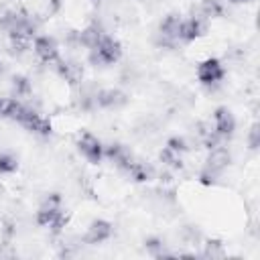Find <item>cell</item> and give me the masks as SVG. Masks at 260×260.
<instances>
[{"mask_svg":"<svg viewBox=\"0 0 260 260\" xmlns=\"http://www.w3.org/2000/svg\"><path fill=\"white\" fill-rule=\"evenodd\" d=\"M77 148H79V152H81L89 162H93V165H98V162L102 160V156H104V146H102V142H100L93 134H89V132H83V134H81V138L77 140Z\"/></svg>","mask_w":260,"mask_h":260,"instance_id":"obj_3","label":"cell"},{"mask_svg":"<svg viewBox=\"0 0 260 260\" xmlns=\"http://www.w3.org/2000/svg\"><path fill=\"white\" fill-rule=\"evenodd\" d=\"M167 146H169V148H173V150H177V152H181V150H185V142H183L181 138H171Z\"/></svg>","mask_w":260,"mask_h":260,"instance_id":"obj_22","label":"cell"},{"mask_svg":"<svg viewBox=\"0 0 260 260\" xmlns=\"http://www.w3.org/2000/svg\"><path fill=\"white\" fill-rule=\"evenodd\" d=\"M221 12H223V8H221V4H219L217 0H203V2H201V14H203L205 18L221 16Z\"/></svg>","mask_w":260,"mask_h":260,"instance_id":"obj_16","label":"cell"},{"mask_svg":"<svg viewBox=\"0 0 260 260\" xmlns=\"http://www.w3.org/2000/svg\"><path fill=\"white\" fill-rule=\"evenodd\" d=\"M61 215V209H59V195L53 193L43 205L41 209L37 211V223L39 225H45V228H51V223Z\"/></svg>","mask_w":260,"mask_h":260,"instance_id":"obj_6","label":"cell"},{"mask_svg":"<svg viewBox=\"0 0 260 260\" xmlns=\"http://www.w3.org/2000/svg\"><path fill=\"white\" fill-rule=\"evenodd\" d=\"M110 236H112V223L106 219H95L89 223V228L83 236V242L85 244H100V242H106Z\"/></svg>","mask_w":260,"mask_h":260,"instance_id":"obj_8","label":"cell"},{"mask_svg":"<svg viewBox=\"0 0 260 260\" xmlns=\"http://www.w3.org/2000/svg\"><path fill=\"white\" fill-rule=\"evenodd\" d=\"M104 37V32H102V28L98 26V24H89L87 28H83L81 32H79V43L81 45H85L87 49H93L98 43H100V39Z\"/></svg>","mask_w":260,"mask_h":260,"instance_id":"obj_13","label":"cell"},{"mask_svg":"<svg viewBox=\"0 0 260 260\" xmlns=\"http://www.w3.org/2000/svg\"><path fill=\"white\" fill-rule=\"evenodd\" d=\"M248 142H250V148H258V144H260V130H258V124H254V126L250 128V138H248Z\"/></svg>","mask_w":260,"mask_h":260,"instance_id":"obj_21","label":"cell"},{"mask_svg":"<svg viewBox=\"0 0 260 260\" xmlns=\"http://www.w3.org/2000/svg\"><path fill=\"white\" fill-rule=\"evenodd\" d=\"M124 102H126V95L118 89H102L95 95V104L102 108H116V106H122Z\"/></svg>","mask_w":260,"mask_h":260,"instance_id":"obj_12","label":"cell"},{"mask_svg":"<svg viewBox=\"0 0 260 260\" xmlns=\"http://www.w3.org/2000/svg\"><path fill=\"white\" fill-rule=\"evenodd\" d=\"M120 55H122L120 43H118L116 39L108 37V35H104V37L100 39V43H98L93 49H89V61H91L93 65H110V63L118 61Z\"/></svg>","mask_w":260,"mask_h":260,"instance_id":"obj_1","label":"cell"},{"mask_svg":"<svg viewBox=\"0 0 260 260\" xmlns=\"http://www.w3.org/2000/svg\"><path fill=\"white\" fill-rule=\"evenodd\" d=\"M2 102H4V100H0V112H2Z\"/></svg>","mask_w":260,"mask_h":260,"instance_id":"obj_24","label":"cell"},{"mask_svg":"<svg viewBox=\"0 0 260 260\" xmlns=\"http://www.w3.org/2000/svg\"><path fill=\"white\" fill-rule=\"evenodd\" d=\"M24 128H28L30 132H37V134H51V122L45 120L43 116H39L37 112H28L26 118L20 122Z\"/></svg>","mask_w":260,"mask_h":260,"instance_id":"obj_11","label":"cell"},{"mask_svg":"<svg viewBox=\"0 0 260 260\" xmlns=\"http://www.w3.org/2000/svg\"><path fill=\"white\" fill-rule=\"evenodd\" d=\"M32 49L39 55V59L45 61V63H57L59 61L57 43L53 39H49V37H37L35 43H32Z\"/></svg>","mask_w":260,"mask_h":260,"instance_id":"obj_7","label":"cell"},{"mask_svg":"<svg viewBox=\"0 0 260 260\" xmlns=\"http://www.w3.org/2000/svg\"><path fill=\"white\" fill-rule=\"evenodd\" d=\"M16 167H18V162H16L14 156H10V154H0V175H2V173H12V171H16Z\"/></svg>","mask_w":260,"mask_h":260,"instance_id":"obj_18","label":"cell"},{"mask_svg":"<svg viewBox=\"0 0 260 260\" xmlns=\"http://www.w3.org/2000/svg\"><path fill=\"white\" fill-rule=\"evenodd\" d=\"M126 171L130 173V177L134 179V181H148V177H150V171L142 165V162H130L128 167H126Z\"/></svg>","mask_w":260,"mask_h":260,"instance_id":"obj_15","label":"cell"},{"mask_svg":"<svg viewBox=\"0 0 260 260\" xmlns=\"http://www.w3.org/2000/svg\"><path fill=\"white\" fill-rule=\"evenodd\" d=\"M181 24H183V18H181L179 14H167V18L160 22V28H158L160 45L173 47V45H175V41H179Z\"/></svg>","mask_w":260,"mask_h":260,"instance_id":"obj_4","label":"cell"},{"mask_svg":"<svg viewBox=\"0 0 260 260\" xmlns=\"http://www.w3.org/2000/svg\"><path fill=\"white\" fill-rule=\"evenodd\" d=\"M230 2H234V4H242V2H248V0H230Z\"/></svg>","mask_w":260,"mask_h":260,"instance_id":"obj_23","label":"cell"},{"mask_svg":"<svg viewBox=\"0 0 260 260\" xmlns=\"http://www.w3.org/2000/svg\"><path fill=\"white\" fill-rule=\"evenodd\" d=\"M104 152H106L116 165H120V167H124V169L132 162V156L128 154V150H126L122 144H112V146H108Z\"/></svg>","mask_w":260,"mask_h":260,"instance_id":"obj_14","label":"cell"},{"mask_svg":"<svg viewBox=\"0 0 260 260\" xmlns=\"http://www.w3.org/2000/svg\"><path fill=\"white\" fill-rule=\"evenodd\" d=\"M213 130L219 134V136H232L234 130H236V120H234V114L228 110V108H217L215 114H213Z\"/></svg>","mask_w":260,"mask_h":260,"instance_id":"obj_9","label":"cell"},{"mask_svg":"<svg viewBox=\"0 0 260 260\" xmlns=\"http://www.w3.org/2000/svg\"><path fill=\"white\" fill-rule=\"evenodd\" d=\"M160 160L162 162H167L169 167H173V169H181V156H179V152L177 150H173V148H169V146H165L162 148V152H160Z\"/></svg>","mask_w":260,"mask_h":260,"instance_id":"obj_17","label":"cell"},{"mask_svg":"<svg viewBox=\"0 0 260 260\" xmlns=\"http://www.w3.org/2000/svg\"><path fill=\"white\" fill-rule=\"evenodd\" d=\"M12 87H14L16 95L26 93V91H28V81H26L24 77H14V79H12Z\"/></svg>","mask_w":260,"mask_h":260,"instance_id":"obj_20","label":"cell"},{"mask_svg":"<svg viewBox=\"0 0 260 260\" xmlns=\"http://www.w3.org/2000/svg\"><path fill=\"white\" fill-rule=\"evenodd\" d=\"M228 162H230V152L223 148V146H215V148H211V152H209V156H207V160H205V169H203V179L207 181V179H213L215 175H219L225 167H228Z\"/></svg>","mask_w":260,"mask_h":260,"instance_id":"obj_2","label":"cell"},{"mask_svg":"<svg viewBox=\"0 0 260 260\" xmlns=\"http://www.w3.org/2000/svg\"><path fill=\"white\" fill-rule=\"evenodd\" d=\"M197 77L201 83L209 85V83H215L223 77V65L217 61V59H205L199 63L197 67Z\"/></svg>","mask_w":260,"mask_h":260,"instance_id":"obj_5","label":"cell"},{"mask_svg":"<svg viewBox=\"0 0 260 260\" xmlns=\"http://www.w3.org/2000/svg\"><path fill=\"white\" fill-rule=\"evenodd\" d=\"M12 18H14V12H12V10H8V8H2V6H0V28L8 30V26H10Z\"/></svg>","mask_w":260,"mask_h":260,"instance_id":"obj_19","label":"cell"},{"mask_svg":"<svg viewBox=\"0 0 260 260\" xmlns=\"http://www.w3.org/2000/svg\"><path fill=\"white\" fill-rule=\"evenodd\" d=\"M203 32H205V24H203V20H201V18H189V20H183L179 39L185 41V43H191V41L199 39Z\"/></svg>","mask_w":260,"mask_h":260,"instance_id":"obj_10","label":"cell"}]
</instances>
